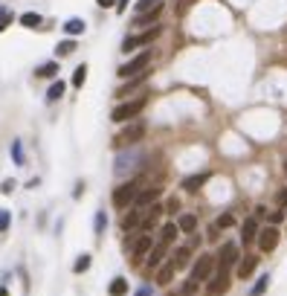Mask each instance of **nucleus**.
Instances as JSON below:
<instances>
[{
    "label": "nucleus",
    "instance_id": "39",
    "mask_svg": "<svg viewBox=\"0 0 287 296\" xmlns=\"http://www.w3.org/2000/svg\"><path fill=\"white\" fill-rule=\"evenodd\" d=\"M276 200H279V209H285L287 212V189H282V192L276 195Z\"/></svg>",
    "mask_w": 287,
    "mask_h": 296
},
{
    "label": "nucleus",
    "instance_id": "7",
    "mask_svg": "<svg viewBox=\"0 0 287 296\" xmlns=\"http://www.w3.org/2000/svg\"><path fill=\"white\" fill-rule=\"evenodd\" d=\"M215 259H218V270H229V267L238 264V259H241V256H238V244H232V241H229V244H223Z\"/></svg>",
    "mask_w": 287,
    "mask_h": 296
},
{
    "label": "nucleus",
    "instance_id": "6",
    "mask_svg": "<svg viewBox=\"0 0 287 296\" xmlns=\"http://www.w3.org/2000/svg\"><path fill=\"white\" fill-rule=\"evenodd\" d=\"M142 137H145V125H142V122H134V125H128V128L113 140V146H134Z\"/></svg>",
    "mask_w": 287,
    "mask_h": 296
},
{
    "label": "nucleus",
    "instance_id": "46",
    "mask_svg": "<svg viewBox=\"0 0 287 296\" xmlns=\"http://www.w3.org/2000/svg\"><path fill=\"white\" fill-rule=\"evenodd\" d=\"M0 296H9V291H6V288H0Z\"/></svg>",
    "mask_w": 287,
    "mask_h": 296
},
{
    "label": "nucleus",
    "instance_id": "1",
    "mask_svg": "<svg viewBox=\"0 0 287 296\" xmlns=\"http://www.w3.org/2000/svg\"><path fill=\"white\" fill-rule=\"evenodd\" d=\"M151 64V49H142L139 55H134L131 61H125V64L116 70L119 79H134V76H139V73H145V67Z\"/></svg>",
    "mask_w": 287,
    "mask_h": 296
},
{
    "label": "nucleus",
    "instance_id": "31",
    "mask_svg": "<svg viewBox=\"0 0 287 296\" xmlns=\"http://www.w3.org/2000/svg\"><path fill=\"white\" fill-rule=\"evenodd\" d=\"M87 79V64H79L76 67V73H73V87H82Z\"/></svg>",
    "mask_w": 287,
    "mask_h": 296
},
{
    "label": "nucleus",
    "instance_id": "26",
    "mask_svg": "<svg viewBox=\"0 0 287 296\" xmlns=\"http://www.w3.org/2000/svg\"><path fill=\"white\" fill-rule=\"evenodd\" d=\"M64 32L67 35H82L85 32V20H82V17H70L67 23H64Z\"/></svg>",
    "mask_w": 287,
    "mask_h": 296
},
{
    "label": "nucleus",
    "instance_id": "4",
    "mask_svg": "<svg viewBox=\"0 0 287 296\" xmlns=\"http://www.w3.org/2000/svg\"><path fill=\"white\" fill-rule=\"evenodd\" d=\"M142 108H145V96L131 99V102H122V105H116V108H113L110 119H113V122H128V119H136V116L142 114Z\"/></svg>",
    "mask_w": 287,
    "mask_h": 296
},
{
    "label": "nucleus",
    "instance_id": "40",
    "mask_svg": "<svg viewBox=\"0 0 287 296\" xmlns=\"http://www.w3.org/2000/svg\"><path fill=\"white\" fill-rule=\"evenodd\" d=\"M0 192H3V195H12V192H15V180H3Z\"/></svg>",
    "mask_w": 287,
    "mask_h": 296
},
{
    "label": "nucleus",
    "instance_id": "34",
    "mask_svg": "<svg viewBox=\"0 0 287 296\" xmlns=\"http://www.w3.org/2000/svg\"><path fill=\"white\" fill-rule=\"evenodd\" d=\"M232 224H235V218H232L229 212H223L218 221H215V227H218V230H226V227H232Z\"/></svg>",
    "mask_w": 287,
    "mask_h": 296
},
{
    "label": "nucleus",
    "instance_id": "27",
    "mask_svg": "<svg viewBox=\"0 0 287 296\" xmlns=\"http://www.w3.org/2000/svg\"><path fill=\"white\" fill-rule=\"evenodd\" d=\"M136 224H142V209H134L131 215L122 218V230H134Z\"/></svg>",
    "mask_w": 287,
    "mask_h": 296
},
{
    "label": "nucleus",
    "instance_id": "25",
    "mask_svg": "<svg viewBox=\"0 0 287 296\" xmlns=\"http://www.w3.org/2000/svg\"><path fill=\"white\" fill-rule=\"evenodd\" d=\"M107 294H110V296H125V294H128V282L122 279V276L113 279L110 285H107Z\"/></svg>",
    "mask_w": 287,
    "mask_h": 296
},
{
    "label": "nucleus",
    "instance_id": "32",
    "mask_svg": "<svg viewBox=\"0 0 287 296\" xmlns=\"http://www.w3.org/2000/svg\"><path fill=\"white\" fill-rule=\"evenodd\" d=\"M267 288H270V276H261V279H258V282L253 285V291H250V296H261L264 291H267Z\"/></svg>",
    "mask_w": 287,
    "mask_h": 296
},
{
    "label": "nucleus",
    "instance_id": "18",
    "mask_svg": "<svg viewBox=\"0 0 287 296\" xmlns=\"http://www.w3.org/2000/svg\"><path fill=\"white\" fill-rule=\"evenodd\" d=\"M206 180H209V174H206V171H200V174H191V177H183V183H180V186H183L186 192H197V189H200V186H203Z\"/></svg>",
    "mask_w": 287,
    "mask_h": 296
},
{
    "label": "nucleus",
    "instance_id": "38",
    "mask_svg": "<svg viewBox=\"0 0 287 296\" xmlns=\"http://www.w3.org/2000/svg\"><path fill=\"white\" fill-rule=\"evenodd\" d=\"M104 227H107V215L96 212V232H104Z\"/></svg>",
    "mask_w": 287,
    "mask_h": 296
},
{
    "label": "nucleus",
    "instance_id": "17",
    "mask_svg": "<svg viewBox=\"0 0 287 296\" xmlns=\"http://www.w3.org/2000/svg\"><path fill=\"white\" fill-rule=\"evenodd\" d=\"M163 15V3H157L151 12H142V15H136L134 17V26H145V23H154L157 17Z\"/></svg>",
    "mask_w": 287,
    "mask_h": 296
},
{
    "label": "nucleus",
    "instance_id": "3",
    "mask_svg": "<svg viewBox=\"0 0 287 296\" xmlns=\"http://www.w3.org/2000/svg\"><path fill=\"white\" fill-rule=\"evenodd\" d=\"M215 267H218V259L215 256H209V253H203L197 256V262L191 264V282H209L212 279V273H215Z\"/></svg>",
    "mask_w": 287,
    "mask_h": 296
},
{
    "label": "nucleus",
    "instance_id": "21",
    "mask_svg": "<svg viewBox=\"0 0 287 296\" xmlns=\"http://www.w3.org/2000/svg\"><path fill=\"white\" fill-rule=\"evenodd\" d=\"M174 273H177V267L174 264H160V270H157V285H169L174 279Z\"/></svg>",
    "mask_w": 287,
    "mask_h": 296
},
{
    "label": "nucleus",
    "instance_id": "23",
    "mask_svg": "<svg viewBox=\"0 0 287 296\" xmlns=\"http://www.w3.org/2000/svg\"><path fill=\"white\" fill-rule=\"evenodd\" d=\"M177 227H180V232H194V230H197V218H194L191 212L180 215V221H177Z\"/></svg>",
    "mask_w": 287,
    "mask_h": 296
},
{
    "label": "nucleus",
    "instance_id": "41",
    "mask_svg": "<svg viewBox=\"0 0 287 296\" xmlns=\"http://www.w3.org/2000/svg\"><path fill=\"white\" fill-rule=\"evenodd\" d=\"M270 221H273V224H282V221H285V209H279V212H270Z\"/></svg>",
    "mask_w": 287,
    "mask_h": 296
},
{
    "label": "nucleus",
    "instance_id": "28",
    "mask_svg": "<svg viewBox=\"0 0 287 296\" xmlns=\"http://www.w3.org/2000/svg\"><path fill=\"white\" fill-rule=\"evenodd\" d=\"M20 26H29V29L41 26V15H38V12H26V15H20Z\"/></svg>",
    "mask_w": 287,
    "mask_h": 296
},
{
    "label": "nucleus",
    "instance_id": "2",
    "mask_svg": "<svg viewBox=\"0 0 287 296\" xmlns=\"http://www.w3.org/2000/svg\"><path fill=\"white\" fill-rule=\"evenodd\" d=\"M136 195H139V180H128V183H122V186L113 189V197H110V200H113L116 209H128L136 200Z\"/></svg>",
    "mask_w": 287,
    "mask_h": 296
},
{
    "label": "nucleus",
    "instance_id": "44",
    "mask_svg": "<svg viewBox=\"0 0 287 296\" xmlns=\"http://www.w3.org/2000/svg\"><path fill=\"white\" fill-rule=\"evenodd\" d=\"M134 296H151V288H148V285H145V288H139V291H136Z\"/></svg>",
    "mask_w": 287,
    "mask_h": 296
},
{
    "label": "nucleus",
    "instance_id": "29",
    "mask_svg": "<svg viewBox=\"0 0 287 296\" xmlns=\"http://www.w3.org/2000/svg\"><path fill=\"white\" fill-rule=\"evenodd\" d=\"M70 52H76V41H73V38L61 41V44L55 47V55H58V58H64V55H70Z\"/></svg>",
    "mask_w": 287,
    "mask_h": 296
},
{
    "label": "nucleus",
    "instance_id": "16",
    "mask_svg": "<svg viewBox=\"0 0 287 296\" xmlns=\"http://www.w3.org/2000/svg\"><path fill=\"white\" fill-rule=\"evenodd\" d=\"M139 160H142L139 154H128V157L122 154V157L116 160V174H119V177H122V174H128V171L134 168V163H139Z\"/></svg>",
    "mask_w": 287,
    "mask_h": 296
},
{
    "label": "nucleus",
    "instance_id": "20",
    "mask_svg": "<svg viewBox=\"0 0 287 296\" xmlns=\"http://www.w3.org/2000/svg\"><path fill=\"white\" fill-rule=\"evenodd\" d=\"M145 79H148V70H145V73H139V76H134V79L125 84V87H119L116 96H128V93H134V90H136V87H139L142 82H145Z\"/></svg>",
    "mask_w": 287,
    "mask_h": 296
},
{
    "label": "nucleus",
    "instance_id": "12",
    "mask_svg": "<svg viewBox=\"0 0 287 296\" xmlns=\"http://www.w3.org/2000/svg\"><path fill=\"white\" fill-rule=\"evenodd\" d=\"M166 253H169V247H166V244H154L151 253H148V259H145V264H148L151 270H160V264H163V259H166Z\"/></svg>",
    "mask_w": 287,
    "mask_h": 296
},
{
    "label": "nucleus",
    "instance_id": "5",
    "mask_svg": "<svg viewBox=\"0 0 287 296\" xmlns=\"http://www.w3.org/2000/svg\"><path fill=\"white\" fill-rule=\"evenodd\" d=\"M163 32V26H151L148 32H139V35H131V38H125L122 41V52H134L136 47H148L157 35Z\"/></svg>",
    "mask_w": 287,
    "mask_h": 296
},
{
    "label": "nucleus",
    "instance_id": "35",
    "mask_svg": "<svg viewBox=\"0 0 287 296\" xmlns=\"http://www.w3.org/2000/svg\"><path fill=\"white\" fill-rule=\"evenodd\" d=\"M12 160H15L17 165H23V148H20V140L12 143Z\"/></svg>",
    "mask_w": 287,
    "mask_h": 296
},
{
    "label": "nucleus",
    "instance_id": "37",
    "mask_svg": "<svg viewBox=\"0 0 287 296\" xmlns=\"http://www.w3.org/2000/svg\"><path fill=\"white\" fill-rule=\"evenodd\" d=\"M9 224H12V215H9V209H0V232L9 230Z\"/></svg>",
    "mask_w": 287,
    "mask_h": 296
},
{
    "label": "nucleus",
    "instance_id": "8",
    "mask_svg": "<svg viewBox=\"0 0 287 296\" xmlns=\"http://www.w3.org/2000/svg\"><path fill=\"white\" fill-rule=\"evenodd\" d=\"M255 241H258V250H261V253H273L276 244H279V230H276V227H264V230L258 232Z\"/></svg>",
    "mask_w": 287,
    "mask_h": 296
},
{
    "label": "nucleus",
    "instance_id": "36",
    "mask_svg": "<svg viewBox=\"0 0 287 296\" xmlns=\"http://www.w3.org/2000/svg\"><path fill=\"white\" fill-rule=\"evenodd\" d=\"M157 3H160V0H139V3H136V15H142V12H151Z\"/></svg>",
    "mask_w": 287,
    "mask_h": 296
},
{
    "label": "nucleus",
    "instance_id": "43",
    "mask_svg": "<svg viewBox=\"0 0 287 296\" xmlns=\"http://www.w3.org/2000/svg\"><path fill=\"white\" fill-rule=\"evenodd\" d=\"M177 209H180V203H177V197H171L169 200V212H177Z\"/></svg>",
    "mask_w": 287,
    "mask_h": 296
},
{
    "label": "nucleus",
    "instance_id": "45",
    "mask_svg": "<svg viewBox=\"0 0 287 296\" xmlns=\"http://www.w3.org/2000/svg\"><path fill=\"white\" fill-rule=\"evenodd\" d=\"M128 3H131V0H119V3H116V12H125V9H128Z\"/></svg>",
    "mask_w": 287,
    "mask_h": 296
},
{
    "label": "nucleus",
    "instance_id": "24",
    "mask_svg": "<svg viewBox=\"0 0 287 296\" xmlns=\"http://www.w3.org/2000/svg\"><path fill=\"white\" fill-rule=\"evenodd\" d=\"M55 73H58V61H47V64H41L38 70H35L38 79H52Z\"/></svg>",
    "mask_w": 287,
    "mask_h": 296
},
{
    "label": "nucleus",
    "instance_id": "19",
    "mask_svg": "<svg viewBox=\"0 0 287 296\" xmlns=\"http://www.w3.org/2000/svg\"><path fill=\"white\" fill-rule=\"evenodd\" d=\"M177 235H180V227H177V224H166V227L160 230V244H166V247L174 244Z\"/></svg>",
    "mask_w": 287,
    "mask_h": 296
},
{
    "label": "nucleus",
    "instance_id": "22",
    "mask_svg": "<svg viewBox=\"0 0 287 296\" xmlns=\"http://www.w3.org/2000/svg\"><path fill=\"white\" fill-rule=\"evenodd\" d=\"M160 215H163V206H157V203H154L151 209L142 215V230H151L154 224H157V218H160Z\"/></svg>",
    "mask_w": 287,
    "mask_h": 296
},
{
    "label": "nucleus",
    "instance_id": "33",
    "mask_svg": "<svg viewBox=\"0 0 287 296\" xmlns=\"http://www.w3.org/2000/svg\"><path fill=\"white\" fill-rule=\"evenodd\" d=\"M90 262H93V256H87V253H82V256H79V262L73 264V270H76V273H85L87 267H90Z\"/></svg>",
    "mask_w": 287,
    "mask_h": 296
},
{
    "label": "nucleus",
    "instance_id": "9",
    "mask_svg": "<svg viewBox=\"0 0 287 296\" xmlns=\"http://www.w3.org/2000/svg\"><path fill=\"white\" fill-rule=\"evenodd\" d=\"M209 296H220V294H226L229 291V270H218L212 279H209Z\"/></svg>",
    "mask_w": 287,
    "mask_h": 296
},
{
    "label": "nucleus",
    "instance_id": "14",
    "mask_svg": "<svg viewBox=\"0 0 287 296\" xmlns=\"http://www.w3.org/2000/svg\"><path fill=\"white\" fill-rule=\"evenodd\" d=\"M255 267H258V256H244L238 262V279H250Z\"/></svg>",
    "mask_w": 287,
    "mask_h": 296
},
{
    "label": "nucleus",
    "instance_id": "10",
    "mask_svg": "<svg viewBox=\"0 0 287 296\" xmlns=\"http://www.w3.org/2000/svg\"><path fill=\"white\" fill-rule=\"evenodd\" d=\"M151 247H154V241H151V235H139L134 244H131V256H134V264H139L148 253H151Z\"/></svg>",
    "mask_w": 287,
    "mask_h": 296
},
{
    "label": "nucleus",
    "instance_id": "11",
    "mask_svg": "<svg viewBox=\"0 0 287 296\" xmlns=\"http://www.w3.org/2000/svg\"><path fill=\"white\" fill-rule=\"evenodd\" d=\"M160 192H163L160 186H148V189H142V192L136 195L134 206H136V209H145V206H154V200L160 197Z\"/></svg>",
    "mask_w": 287,
    "mask_h": 296
},
{
    "label": "nucleus",
    "instance_id": "42",
    "mask_svg": "<svg viewBox=\"0 0 287 296\" xmlns=\"http://www.w3.org/2000/svg\"><path fill=\"white\" fill-rule=\"evenodd\" d=\"M96 3H99L101 9H113L116 6V0H96Z\"/></svg>",
    "mask_w": 287,
    "mask_h": 296
},
{
    "label": "nucleus",
    "instance_id": "15",
    "mask_svg": "<svg viewBox=\"0 0 287 296\" xmlns=\"http://www.w3.org/2000/svg\"><path fill=\"white\" fill-rule=\"evenodd\" d=\"M189 262H191V250H189V247H177V250H174V259H171V264H174L177 270H186Z\"/></svg>",
    "mask_w": 287,
    "mask_h": 296
},
{
    "label": "nucleus",
    "instance_id": "30",
    "mask_svg": "<svg viewBox=\"0 0 287 296\" xmlns=\"http://www.w3.org/2000/svg\"><path fill=\"white\" fill-rule=\"evenodd\" d=\"M64 90H67V84H64V82H55L50 90H47V99H50V102H58V99L64 96Z\"/></svg>",
    "mask_w": 287,
    "mask_h": 296
},
{
    "label": "nucleus",
    "instance_id": "13",
    "mask_svg": "<svg viewBox=\"0 0 287 296\" xmlns=\"http://www.w3.org/2000/svg\"><path fill=\"white\" fill-rule=\"evenodd\" d=\"M258 221H255V218H247V221H244V227H241V241H244V244H253L255 238H258Z\"/></svg>",
    "mask_w": 287,
    "mask_h": 296
}]
</instances>
